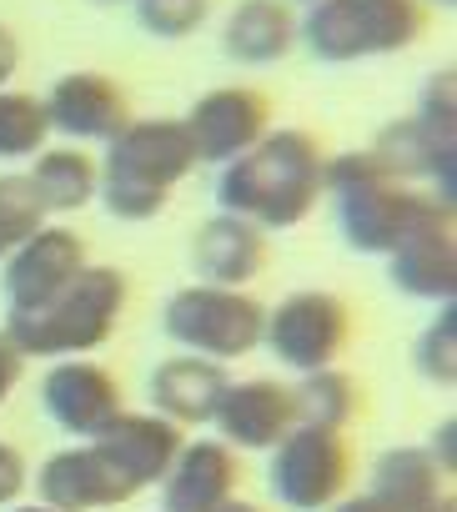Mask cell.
I'll list each match as a JSON object with an SVG mask.
<instances>
[{"label": "cell", "instance_id": "obj_1", "mask_svg": "<svg viewBox=\"0 0 457 512\" xmlns=\"http://www.w3.org/2000/svg\"><path fill=\"white\" fill-rule=\"evenodd\" d=\"M322 171H327L322 146L307 131H267L252 151L226 161V171L216 181V201L226 216L287 231V226L307 221V211L327 191Z\"/></svg>", "mask_w": 457, "mask_h": 512}, {"label": "cell", "instance_id": "obj_2", "mask_svg": "<svg viewBox=\"0 0 457 512\" xmlns=\"http://www.w3.org/2000/svg\"><path fill=\"white\" fill-rule=\"evenodd\" d=\"M322 186L337 196L342 241H347L352 251H367V256H387V251H392L397 241H407L412 231H422V226L452 216L442 201L417 196V191H407L397 176H387L372 151H352V156L327 161Z\"/></svg>", "mask_w": 457, "mask_h": 512}, {"label": "cell", "instance_id": "obj_3", "mask_svg": "<svg viewBox=\"0 0 457 512\" xmlns=\"http://www.w3.org/2000/svg\"><path fill=\"white\" fill-rule=\"evenodd\" d=\"M106 211L121 221H146L171 201V186L196 166V146L186 121H126L106 141Z\"/></svg>", "mask_w": 457, "mask_h": 512}, {"label": "cell", "instance_id": "obj_4", "mask_svg": "<svg viewBox=\"0 0 457 512\" xmlns=\"http://www.w3.org/2000/svg\"><path fill=\"white\" fill-rule=\"evenodd\" d=\"M126 307V277L116 267H81L51 302L6 317V337L21 357H66L101 347Z\"/></svg>", "mask_w": 457, "mask_h": 512}, {"label": "cell", "instance_id": "obj_5", "mask_svg": "<svg viewBox=\"0 0 457 512\" xmlns=\"http://www.w3.org/2000/svg\"><path fill=\"white\" fill-rule=\"evenodd\" d=\"M422 0H317L297 26L307 51L327 66L407 51L422 36Z\"/></svg>", "mask_w": 457, "mask_h": 512}, {"label": "cell", "instance_id": "obj_6", "mask_svg": "<svg viewBox=\"0 0 457 512\" xmlns=\"http://www.w3.org/2000/svg\"><path fill=\"white\" fill-rule=\"evenodd\" d=\"M161 322L171 342L201 352L206 362H232V357L257 352L267 307L242 297L237 287H186L166 302Z\"/></svg>", "mask_w": 457, "mask_h": 512}, {"label": "cell", "instance_id": "obj_7", "mask_svg": "<svg viewBox=\"0 0 457 512\" xmlns=\"http://www.w3.org/2000/svg\"><path fill=\"white\" fill-rule=\"evenodd\" d=\"M347 472H352V457H347V442L342 432L332 427H292L282 442H277V457H272V472H267V487L282 507L292 512H322L342 497L347 487Z\"/></svg>", "mask_w": 457, "mask_h": 512}, {"label": "cell", "instance_id": "obj_8", "mask_svg": "<svg viewBox=\"0 0 457 512\" xmlns=\"http://www.w3.org/2000/svg\"><path fill=\"white\" fill-rule=\"evenodd\" d=\"M352 332V317H347V302L332 297V292H297L287 297L267 327H262V342L297 372H322L332 367V357L342 352Z\"/></svg>", "mask_w": 457, "mask_h": 512}, {"label": "cell", "instance_id": "obj_9", "mask_svg": "<svg viewBox=\"0 0 457 512\" xmlns=\"http://www.w3.org/2000/svg\"><path fill=\"white\" fill-rule=\"evenodd\" d=\"M81 267H86V241H81L76 231L41 226L31 241H21V246L6 256V272H0L6 307H11V312H31V307L51 302Z\"/></svg>", "mask_w": 457, "mask_h": 512}, {"label": "cell", "instance_id": "obj_10", "mask_svg": "<svg viewBox=\"0 0 457 512\" xmlns=\"http://www.w3.org/2000/svg\"><path fill=\"white\" fill-rule=\"evenodd\" d=\"M196 161H237L267 136V96L252 86H221L206 91L186 116Z\"/></svg>", "mask_w": 457, "mask_h": 512}, {"label": "cell", "instance_id": "obj_11", "mask_svg": "<svg viewBox=\"0 0 457 512\" xmlns=\"http://www.w3.org/2000/svg\"><path fill=\"white\" fill-rule=\"evenodd\" d=\"M41 497L56 512H96V507H116L126 497H136V487L126 482V472L91 442V447H71L56 452L41 467Z\"/></svg>", "mask_w": 457, "mask_h": 512}, {"label": "cell", "instance_id": "obj_12", "mask_svg": "<svg viewBox=\"0 0 457 512\" xmlns=\"http://www.w3.org/2000/svg\"><path fill=\"white\" fill-rule=\"evenodd\" d=\"M41 106H46V126L76 141H111L126 126V91L96 71L61 76Z\"/></svg>", "mask_w": 457, "mask_h": 512}, {"label": "cell", "instance_id": "obj_13", "mask_svg": "<svg viewBox=\"0 0 457 512\" xmlns=\"http://www.w3.org/2000/svg\"><path fill=\"white\" fill-rule=\"evenodd\" d=\"M41 402H46L51 422L76 432V437H96L111 417H121V387L96 362H61V367H51V377L41 382Z\"/></svg>", "mask_w": 457, "mask_h": 512}, {"label": "cell", "instance_id": "obj_14", "mask_svg": "<svg viewBox=\"0 0 457 512\" xmlns=\"http://www.w3.org/2000/svg\"><path fill=\"white\" fill-rule=\"evenodd\" d=\"M161 482V512H221L242 482V467L226 442H191Z\"/></svg>", "mask_w": 457, "mask_h": 512}, {"label": "cell", "instance_id": "obj_15", "mask_svg": "<svg viewBox=\"0 0 457 512\" xmlns=\"http://www.w3.org/2000/svg\"><path fill=\"white\" fill-rule=\"evenodd\" d=\"M211 422L221 427L226 442H237V447H277L297 427V402H292V387L257 377V382L226 387Z\"/></svg>", "mask_w": 457, "mask_h": 512}, {"label": "cell", "instance_id": "obj_16", "mask_svg": "<svg viewBox=\"0 0 457 512\" xmlns=\"http://www.w3.org/2000/svg\"><path fill=\"white\" fill-rule=\"evenodd\" d=\"M91 442H96V447L126 472V482H131L136 492L151 487V482H161V477L171 472L176 452H181V432H176V422H166V417H136V412L111 417Z\"/></svg>", "mask_w": 457, "mask_h": 512}, {"label": "cell", "instance_id": "obj_17", "mask_svg": "<svg viewBox=\"0 0 457 512\" xmlns=\"http://www.w3.org/2000/svg\"><path fill=\"white\" fill-rule=\"evenodd\" d=\"M392 287L407 292V297H422V302H452L457 292V241H452V216L447 221H432L422 231H412L407 241H397L392 251Z\"/></svg>", "mask_w": 457, "mask_h": 512}, {"label": "cell", "instance_id": "obj_18", "mask_svg": "<svg viewBox=\"0 0 457 512\" xmlns=\"http://www.w3.org/2000/svg\"><path fill=\"white\" fill-rule=\"evenodd\" d=\"M267 267V236L242 216H211L196 236V272L211 287H242Z\"/></svg>", "mask_w": 457, "mask_h": 512}, {"label": "cell", "instance_id": "obj_19", "mask_svg": "<svg viewBox=\"0 0 457 512\" xmlns=\"http://www.w3.org/2000/svg\"><path fill=\"white\" fill-rule=\"evenodd\" d=\"M226 387H232L226 372L216 362H206V357H176V362H161L151 372V402L176 427L181 422H211Z\"/></svg>", "mask_w": 457, "mask_h": 512}, {"label": "cell", "instance_id": "obj_20", "mask_svg": "<svg viewBox=\"0 0 457 512\" xmlns=\"http://www.w3.org/2000/svg\"><path fill=\"white\" fill-rule=\"evenodd\" d=\"M221 46L232 61H247V66L282 61L297 46V21L287 11V0H242V6L226 16Z\"/></svg>", "mask_w": 457, "mask_h": 512}, {"label": "cell", "instance_id": "obj_21", "mask_svg": "<svg viewBox=\"0 0 457 512\" xmlns=\"http://www.w3.org/2000/svg\"><path fill=\"white\" fill-rule=\"evenodd\" d=\"M31 186L46 211H76L96 196V166L86 151H46L31 171Z\"/></svg>", "mask_w": 457, "mask_h": 512}, {"label": "cell", "instance_id": "obj_22", "mask_svg": "<svg viewBox=\"0 0 457 512\" xmlns=\"http://www.w3.org/2000/svg\"><path fill=\"white\" fill-rule=\"evenodd\" d=\"M437 462L417 447H397L377 462V477H372V497H387V502H437Z\"/></svg>", "mask_w": 457, "mask_h": 512}, {"label": "cell", "instance_id": "obj_23", "mask_svg": "<svg viewBox=\"0 0 457 512\" xmlns=\"http://www.w3.org/2000/svg\"><path fill=\"white\" fill-rule=\"evenodd\" d=\"M292 402H297V422L342 432V422L357 407V382L332 372V367H322V372H307L302 387H292Z\"/></svg>", "mask_w": 457, "mask_h": 512}, {"label": "cell", "instance_id": "obj_24", "mask_svg": "<svg viewBox=\"0 0 457 512\" xmlns=\"http://www.w3.org/2000/svg\"><path fill=\"white\" fill-rule=\"evenodd\" d=\"M46 106L26 91H0V161L36 156L46 141Z\"/></svg>", "mask_w": 457, "mask_h": 512}, {"label": "cell", "instance_id": "obj_25", "mask_svg": "<svg viewBox=\"0 0 457 512\" xmlns=\"http://www.w3.org/2000/svg\"><path fill=\"white\" fill-rule=\"evenodd\" d=\"M46 206L36 201L31 176H0V256H11L21 241L41 231Z\"/></svg>", "mask_w": 457, "mask_h": 512}, {"label": "cell", "instance_id": "obj_26", "mask_svg": "<svg viewBox=\"0 0 457 512\" xmlns=\"http://www.w3.org/2000/svg\"><path fill=\"white\" fill-rule=\"evenodd\" d=\"M131 6H136L141 31L161 41H181L211 16V0H131Z\"/></svg>", "mask_w": 457, "mask_h": 512}, {"label": "cell", "instance_id": "obj_27", "mask_svg": "<svg viewBox=\"0 0 457 512\" xmlns=\"http://www.w3.org/2000/svg\"><path fill=\"white\" fill-rule=\"evenodd\" d=\"M457 317H452V302H442V317L422 332V342H417V367H422V377H432V382H442V387H452V377H457Z\"/></svg>", "mask_w": 457, "mask_h": 512}, {"label": "cell", "instance_id": "obj_28", "mask_svg": "<svg viewBox=\"0 0 457 512\" xmlns=\"http://www.w3.org/2000/svg\"><path fill=\"white\" fill-rule=\"evenodd\" d=\"M332 512H452V497L442 492L437 502H422V507H407V502H387V497H352V502H342V507H332Z\"/></svg>", "mask_w": 457, "mask_h": 512}, {"label": "cell", "instance_id": "obj_29", "mask_svg": "<svg viewBox=\"0 0 457 512\" xmlns=\"http://www.w3.org/2000/svg\"><path fill=\"white\" fill-rule=\"evenodd\" d=\"M21 487H26V462H21V452H16V447L0 442V507L16 502V497H21Z\"/></svg>", "mask_w": 457, "mask_h": 512}, {"label": "cell", "instance_id": "obj_30", "mask_svg": "<svg viewBox=\"0 0 457 512\" xmlns=\"http://www.w3.org/2000/svg\"><path fill=\"white\" fill-rule=\"evenodd\" d=\"M21 362H26V357L16 352V342L0 332V402L16 392V382H21Z\"/></svg>", "mask_w": 457, "mask_h": 512}, {"label": "cell", "instance_id": "obj_31", "mask_svg": "<svg viewBox=\"0 0 457 512\" xmlns=\"http://www.w3.org/2000/svg\"><path fill=\"white\" fill-rule=\"evenodd\" d=\"M16 66H21V46H16V36L6 26H0V86L16 76Z\"/></svg>", "mask_w": 457, "mask_h": 512}, {"label": "cell", "instance_id": "obj_32", "mask_svg": "<svg viewBox=\"0 0 457 512\" xmlns=\"http://www.w3.org/2000/svg\"><path fill=\"white\" fill-rule=\"evenodd\" d=\"M221 512H262V507H252V502H237V497H232V502H226Z\"/></svg>", "mask_w": 457, "mask_h": 512}, {"label": "cell", "instance_id": "obj_33", "mask_svg": "<svg viewBox=\"0 0 457 512\" xmlns=\"http://www.w3.org/2000/svg\"><path fill=\"white\" fill-rule=\"evenodd\" d=\"M16 512H56V507H16Z\"/></svg>", "mask_w": 457, "mask_h": 512}, {"label": "cell", "instance_id": "obj_34", "mask_svg": "<svg viewBox=\"0 0 457 512\" xmlns=\"http://www.w3.org/2000/svg\"><path fill=\"white\" fill-rule=\"evenodd\" d=\"M96 6H126V0H96Z\"/></svg>", "mask_w": 457, "mask_h": 512}, {"label": "cell", "instance_id": "obj_35", "mask_svg": "<svg viewBox=\"0 0 457 512\" xmlns=\"http://www.w3.org/2000/svg\"><path fill=\"white\" fill-rule=\"evenodd\" d=\"M432 6H452V0H432Z\"/></svg>", "mask_w": 457, "mask_h": 512}, {"label": "cell", "instance_id": "obj_36", "mask_svg": "<svg viewBox=\"0 0 457 512\" xmlns=\"http://www.w3.org/2000/svg\"><path fill=\"white\" fill-rule=\"evenodd\" d=\"M312 6H317V0H312Z\"/></svg>", "mask_w": 457, "mask_h": 512}]
</instances>
